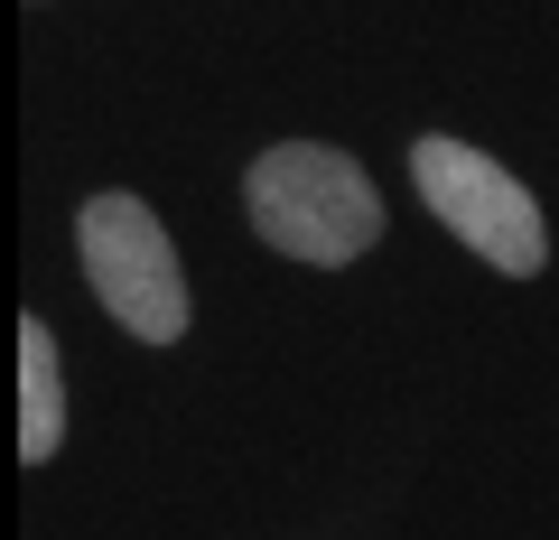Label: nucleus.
Instances as JSON below:
<instances>
[{
    "mask_svg": "<svg viewBox=\"0 0 559 540\" xmlns=\"http://www.w3.org/2000/svg\"><path fill=\"white\" fill-rule=\"evenodd\" d=\"M242 196H252L261 242L289 252V261H355V252H373V233H382L373 178H364L345 149H318V141L261 149Z\"/></svg>",
    "mask_w": 559,
    "mask_h": 540,
    "instance_id": "1",
    "label": "nucleus"
},
{
    "mask_svg": "<svg viewBox=\"0 0 559 540\" xmlns=\"http://www.w3.org/2000/svg\"><path fill=\"white\" fill-rule=\"evenodd\" d=\"M411 178H419V196H429V215H439L466 252H485L495 271H513V280L540 271L550 233H540V205H532V187H522L513 168H495L466 141H411Z\"/></svg>",
    "mask_w": 559,
    "mask_h": 540,
    "instance_id": "3",
    "label": "nucleus"
},
{
    "mask_svg": "<svg viewBox=\"0 0 559 540\" xmlns=\"http://www.w3.org/2000/svg\"><path fill=\"white\" fill-rule=\"evenodd\" d=\"M66 447V382H57V336L20 317V466H47Z\"/></svg>",
    "mask_w": 559,
    "mask_h": 540,
    "instance_id": "4",
    "label": "nucleus"
},
{
    "mask_svg": "<svg viewBox=\"0 0 559 540\" xmlns=\"http://www.w3.org/2000/svg\"><path fill=\"white\" fill-rule=\"evenodd\" d=\"M75 252H84V280L94 299L131 326L140 345H178L187 336V280H178V252H168L159 215L140 196H94L75 215Z\"/></svg>",
    "mask_w": 559,
    "mask_h": 540,
    "instance_id": "2",
    "label": "nucleus"
}]
</instances>
